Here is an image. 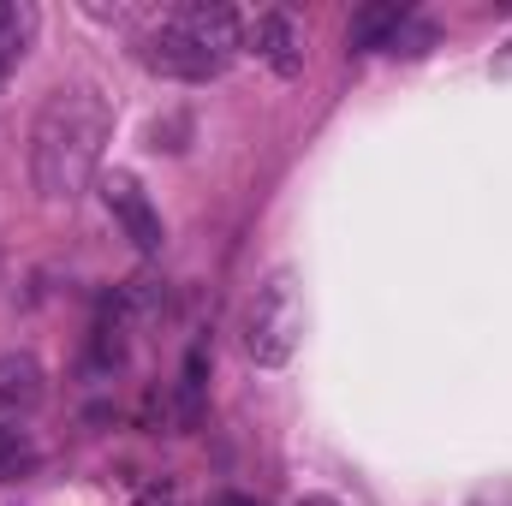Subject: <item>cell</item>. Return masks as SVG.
Here are the masks:
<instances>
[{
    "label": "cell",
    "instance_id": "6da1fadb",
    "mask_svg": "<svg viewBox=\"0 0 512 506\" xmlns=\"http://www.w3.org/2000/svg\"><path fill=\"white\" fill-rule=\"evenodd\" d=\"M114 137V108L90 84H60L30 126V179L48 203H78Z\"/></svg>",
    "mask_w": 512,
    "mask_h": 506
},
{
    "label": "cell",
    "instance_id": "8992f818",
    "mask_svg": "<svg viewBox=\"0 0 512 506\" xmlns=\"http://www.w3.org/2000/svg\"><path fill=\"white\" fill-rule=\"evenodd\" d=\"M42 405V364L30 352H6L0 358V423H18Z\"/></svg>",
    "mask_w": 512,
    "mask_h": 506
},
{
    "label": "cell",
    "instance_id": "9c48e42d",
    "mask_svg": "<svg viewBox=\"0 0 512 506\" xmlns=\"http://www.w3.org/2000/svg\"><path fill=\"white\" fill-rule=\"evenodd\" d=\"M429 42H435V24H423V18H411V12H405V24L393 30L387 54H405V60H417V54H423Z\"/></svg>",
    "mask_w": 512,
    "mask_h": 506
},
{
    "label": "cell",
    "instance_id": "4fadbf2b",
    "mask_svg": "<svg viewBox=\"0 0 512 506\" xmlns=\"http://www.w3.org/2000/svg\"><path fill=\"white\" fill-rule=\"evenodd\" d=\"M495 78H512V42L495 54Z\"/></svg>",
    "mask_w": 512,
    "mask_h": 506
},
{
    "label": "cell",
    "instance_id": "277c9868",
    "mask_svg": "<svg viewBox=\"0 0 512 506\" xmlns=\"http://www.w3.org/2000/svg\"><path fill=\"white\" fill-rule=\"evenodd\" d=\"M102 203H108V215L120 221V233H126L143 256L161 251V215H155L149 191H143L131 173H108V179H102Z\"/></svg>",
    "mask_w": 512,
    "mask_h": 506
},
{
    "label": "cell",
    "instance_id": "3957f363",
    "mask_svg": "<svg viewBox=\"0 0 512 506\" xmlns=\"http://www.w3.org/2000/svg\"><path fill=\"white\" fill-rule=\"evenodd\" d=\"M239 334H245V358L262 364V370H280V364L298 352V334H304V292H298V280H292L286 268L268 274L251 292Z\"/></svg>",
    "mask_w": 512,
    "mask_h": 506
},
{
    "label": "cell",
    "instance_id": "7c38bea8",
    "mask_svg": "<svg viewBox=\"0 0 512 506\" xmlns=\"http://www.w3.org/2000/svg\"><path fill=\"white\" fill-rule=\"evenodd\" d=\"M471 506H512V483H489V489H477Z\"/></svg>",
    "mask_w": 512,
    "mask_h": 506
},
{
    "label": "cell",
    "instance_id": "ba28073f",
    "mask_svg": "<svg viewBox=\"0 0 512 506\" xmlns=\"http://www.w3.org/2000/svg\"><path fill=\"white\" fill-rule=\"evenodd\" d=\"M405 24V6L399 0H387V6H364V12H352V48L358 54H370V48H387L393 42V30Z\"/></svg>",
    "mask_w": 512,
    "mask_h": 506
},
{
    "label": "cell",
    "instance_id": "30bf717a",
    "mask_svg": "<svg viewBox=\"0 0 512 506\" xmlns=\"http://www.w3.org/2000/svg\"><path fill=\"white\" fill-rule=\"evenodd\" d=\"M24 465H30V447H24V435L0 423V477H12V471H24Z\"/></svg>",
    "mask_w": 512,
    "mask_h": 506
},
{
    "label": "cell",
    "instance_id": "5b68a950",
    "mask_svg": "<svg viewBox=\"0 0 512 506\" xmlns=\"http://www.w3.org/2000/svg\"><path fill=\"white\" fill-rule=\"evenodd\" d=\"M245 48H251L268 72H280V78H292V72L304 66V30H298V18L280 12V6L256 12L251 30H245Z\"/></svg>",
    "mask_w": 512,
    "mask_h": 506
},
{
    "label": "cell",
    "instance_id": "7a4b0ae2",
    "mask_svg": "<svg viewBox=\"0 0 512 506\" xmlns=\"http://www.w3.org/2000/svg\"><path fill=\"white\" fill-rule=\"evenodd\" d=\"M245 48V24L239 12L227 6H209V0H185V6H167L161 24L137 42V60L161 78H179V84H209L227 72V60Z\"/></svg>",
    "mask_w": 512,
    "mask_h": 506
},
{
    "label": "cell",
    "instance_id": "52a82bcc",
    "mask_svg": "<svg viewBox=\"0 0 512 506\" xmlns=\"http://www.w3.org/2000/svg\"><path fill=\"white\" fill-rule=\"evenodd\" d=\"M36 42V6L30 0H0V78L30 54Z\"/></svg>",
    "mask_w": 512,
    "mask_h": 506
},
{
    "label": "cell",
    "instance_id": "9a60e30c",
    "mask_svg": "<svg viewBox=\"0 0 512 506\" xmlns=\"http://www.w3.org/2000/svg\"><path fill=\"white\" fill-rule=\"evenodd\" d=\"M298 506H340V501H328V495H310V501H298Z\"/></svg>",
    "mask_w": 512,
    "mask_h": 506
},
{
    "label": "cell",
    "instance_id": "5bb4252c",
    "mask_svg": "<svg viewBox=\"0 0 512 506\" xmlns=\"http://www.w3.org/2000/svg\"><path fill=\"white\" fill-rule=\"evenodd\" d=\"M221 506H262V501H251V495H227Z\"/></svg>",
    "mask_w": 512,
    "mask_h": 506
},
{
    "label": "cell",
    "instance_id": "8fae6325",
    "mask_svg": "<svg viewBox=\"0 0 512 506\" xmlns=\"http://www.w3.org/2000/svg\"><path fill=\"white\" fill-rule=\"evenodd\" d=\"M131 506H185V501H179V495H173L167 483H149V489H143V495H137Z\"/></svg>",
    "mask_w": 512,
    "mask_h": 506
}]
</instances>
